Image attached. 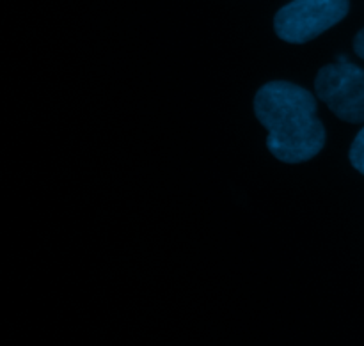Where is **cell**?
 Listing matches in <instances>:
<instances>
[{
  "mask_svg": "<svg viewBox=\"0 0 364 346\" xmlns=\"http://www.w3.org/2000/svg\"><path fill=\"white\" fill-rule=\"evenodd\" d=\"M255 114L269 131L267 148L281 162H308L326 146L315 96L301 85L287 80L265 84L255 96Z\"/></svg>",
  "mask_w": 364,
  "mask_h": 346,
  "instance_id": "6da1fadb",
  "label": "cell"
},
{
  "mask_svg": "<svg viewBox=\"0 0 364 346\" xmlns=\"http://www.w3.org/2000/svg\"><path fill=\"white\" fill-rule=\"evenodd\" d=\"M348 7V0H291L274 16V31L283 41L302 45L340 23Z\"/></svg>",
  "mask_w": 364,
  "mask_h": 346,
  "instance_id": "7a4b0ae2",
  "label": "cell"
},
{
  "mask_svg": "<svg viewBox=\"0 0 364 346\" xmlns=\"http://www.w3.org/2000/svg\"><path fill=\"white\" fill-rule=\"evenodd\" d=\"M318 98L345 123H364V70L350 63L327 64L315 80Z\"/></svg>",
  "mask_w": 364,
  "mask_h": 346,
  "instance_id": "3957f363",
  "label": "cell"
},
{
  "mask_svg": "<svg viewBox=\"0 0 364 346\" xmlns=\"http://www.w3.org/2000/svg\"><path fill=\"white\" fill-rule=\"evenodd\" d=\"M350 163L364 176V128L359 131L350 146Z\"/></svg>",
  "mask_w": 364,
  "mask_h": 346,
  "instance_id": "277c9868",
  "label": "cell"
},
{
  "mask_svg": "<svg viewBox=\"0 0 364 346\" xmlns=\"http://www.w3.org/2000/svg\"><path fill=\"white\" fill-rule=\"evenodd\" d=\"M354 50H355V53L361 57V59H364V28H363V31H359L358 36H355Z\"/></svg>",
  "mask_w": 364,
  "mask_h": 346,
  "instance_id": "5b68a950",
  "label": "cell"
}]
</instances>
